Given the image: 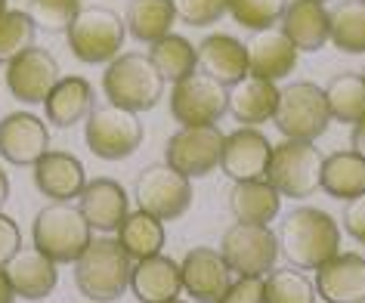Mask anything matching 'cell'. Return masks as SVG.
<instances>
[{"mask_svg":"<svg viewBox=\"0 0 365 303\" xmlns=\"http://www.w3.org/2000/svg\"><path fill=\"white\" fill-rule=\"evenodd\" d=\"M341 247V229L319 207H294L282 220L279 254L297 269H319Z\"/></svg>","mask_w":365,"mask_h":303,"instance_id":"obj_1","label":"cell"},{"mask_svg":"<svg viewBox=\"0 0 365 303\" xmlns=\"http://www.w3.org/2000/svg\"><path fill=\"white\" fill-rule=\"evenodd\" d=\"M133 257L124 251L118 238H96L75 260V284L87 300L115 303L130 288Z\"/></svg>","mask_w":365,"mask_h":303,"instance_id":"obj_2","label":"cell"},{"mask_svg":"<svg viewBox=\"0 0 365 303\" xmlns=\"http://www.w3.org/2000/svg\"><path fill=\"white\" fill-rule=\"evenodd\" d=\"M103 90L108 103L140 115L158 106L164 78L152 66L149 53H124V56H115L108 62L103 75Z\"/></svg>","mask_w":365,"mask_h":303,"instance_id":"obj_3","label":"cell"},{"mask_svg":"<svg viewBox=\"0 0 365 303\" xmlns=\"http://www.w3.org/2000/svg\"><path fill=\"white\" fill-rule=\"evenodd\" d=\"M31 238L34 247H41L56 263H75L84 254V247L93 242L84 210L75 207L71 201H53V205L38 210L31 223Z\"/></svg>","mask_w":365,"mask_h":303,"instance_id":"obj_4","label":"cell"},{"mask_svg":"<svg viewBox=\"0 0 365 303\" xmlns=\"http://www.w3.org/2000/svg\"><path fill=\"white\" fill-rule=\"evenodd\" d=\"M322 164L325 155L307 140H285L272 145L267 180L285 198H309L322 189Z\"/></svg>","mask_w":365,"mask_h":303,"instance_id":"obj_5","label":"cell"},{"mask_svg":"<svg viewBox=\"0 0 365 303\" xmlns=\"http://www.w3.org/2000/svg\"><path fill=\"white\" fill-rule=\"evenodd\" d=\"M272 121L282 130L285 140H319L328 124H331V112L325 103V87L313 84V81H294L279 90V106Z\"/></svg>","mask_w":365,"mask_h":303,"instance_id":"obj_6","label":"cell"},{"mask_svg":"<svg viewBox=\"0 0 365 303\" xmlns=\"http://www.w3.org/2000/svg\"><path fill=\"white\" fill-rule=\"evenodd\" d=\"M87 149L103 161H124L143 145V121L130 108H121L115 103L93 106L84 124Z\"/></svg>","mask_w":365,"mask_h":303,"instance_id":"obj_7","label":"cell"},{"mask_svg":"<svg viewBox=\"0 0 365 303\" xmlns=\"http://www.w3.org/2000/svg\"><path fill=\"white\" fill-rule=\"evenodd\" d=\"M127 34L124 19L108 6H81V13L75 16V22L68 25L66 38L68 50L75 53L78 62L87 66H103L118 56Z\"/></svg>","mask_w":365,"mask_h":303,"instance_id":"obj_8","label":"cell"},{"mask_svg":"<svg viewBox=\"0 0 365 303\" xmlns=\"http://www.w3.org/2000/svg\"><path fill=\"white\" fill-rule=\"evenodd\" d=\"M133 198L140 210L158 217L161 223H168V220H177L189 210V205H192V186H189V177L173 170L168 161L149 164L133 183Z\"/></svg>","mask_w":365,"mask_h":303,"instance_id":"obj_9","label":"cell"},{"mask_svg":"<svg viewBox=\"0 0 365 303\" xmlns=\"http://www.w3.org/2000/svg\"><path fill=\"white\" fill-rule=\"evenodd\" d=\"M226 112H230V87L205 71H192L170 90V115L182 127L217 124Z\"/></svg>","mask_w":365,"mask_h":303,"instance_id":"obj_10","label":"cell"},{"mask_svg":"<svg viewBox=\"0 0 365 303\" xmlns=\"http://www.w3.org/2000/svg\"><path fill=\"white\" fill-rule=\"evenodd\" d=\"M220 254L239 275H267L279 260V235L260 223H235L223 232Z\"/></svg>","mask_w":365,"mask_h":303,"instance_id":"obj_11","label":"cell"},{"mask_svg":"<svg viewBox=\"0 0 365 303\" xmlns=\"http://www.w3.org/2000/svg\"><path fill=\"white\" fill-rule=\"evenodd\" d=\"M226 133L217 124H198V127H180L168 140L164 158L173 170L182 177H205L220 164Z\"/></svg>","mask_w":365,"mask_h":303,"instance_id":"obj_12","label":"cell"},{"mask_svg":"<svg viewBox=\"0 0 365 303\" xmlns=\"http://www.w3.org/2000/svg\"><path fill=\"white\" fill-rule=\"evenodd\" d=\"M56 84H59V62L50 50H41L38 43L6 66V87H10L13 99H19L25 106L43 103Z\"/></svg>","mask_w":365,"mask_h":303,"instance_id":"obj_13","label":"cell"},{"mask_svg":"<svg viewBox=\"0 0 365 303\" xmlns=\"http://www.w3.org/2000/svg\"><path fill=\"white\" fill-rule=\"evenodd\" d=\"M50 152L47 124L31 112H13L0 121V155L16 168H34Z\"/></svg>","mask_w":365,"mask_h":303,"instance_id":"obj_14","label":"cell"},{"mask_svg":"<svg viewBox=\"0 0 365 303\" xmlns=\"http://www.w3.org/2000/svg\"><path fill=\"white\" fill-rule=\"evenodd\" d=\"M182 272V291L198 303H217L232 284V269L223 260L220 251L211 247H192L180 263Z\"/></svg>","mask_w":365,"mask_h":303,"instance_id":"obj_15","label":"cell"},{"mask_svg":"<svg viewBox=\"0 0 365 303\" xmlns=\"http://www.w3.org/2000/svg\"><path fill=\"white\" fill-rule=\"evenodd\" d=\"M269 155L272 145L257 127H242L226 136L223 155H220V168L230 180H263L269 168Z\"/></svg>","mask_w":365,"mask_h":303,"instance_id":"obj_16","label":"cell"},{"mask_svg":"<svg viewBox=\"0 0 365 303\" xmlns=\"http://www.w3.org/2000/svg\"><path fill=\"white\" fill-rule=\"evenodd\" d=\"M313 284L325 303H365V257L337 251L316 269Z\"/></svg>","mask_w":365,"mask_h":303,"instance_id":"obj_17","label":"cell"},{"mask_svg":"<svg viewBox=\"0 0 365 303\" xmlns=\"http://www.w3.org/2000/svg\"><path fill=\"white\" fill-rule=\"evenodd\" d=\"M56 260H50L41 247H19L13 254V260L4 266L6 279H10L16 297H25V300H43L50 297L53 288L59 282V272H56Z\"/></svg>","mask_w":365,"mask_h":303,"instance_id":"obj_18","label":"cell"},{"mask_svg":"<svg viewBox=\"0 0 365 303\" xmlns=\"http://www.w3.org/2000/svg\"><path fill=\"white\" fill-rule=\"evenodd\" d=\"M78 198V207L84 210L90 229H99V232H118V226L130 214V198H127L124 186L108 177L87 180V186Z\"/></svg>","mask_w":365,"mask_h":303,"instance_id":"obj_19","label":"cell"},{"mask_svg":"<svg viewBox=\"0 0 365 303\" xmlns=\"http://www.w3.org/2000/svg\"><path fill=\"white\" fill-rule=\"evenodd\" d=\"M130 291L140 303H168L177 300L182 291V272L180 263L164 254H152L133 263L130 272Z\"/></svg>","mask_w":365,"mask_h":303,"instance_id":"obj_20","label":"cell"},{"mask_svg":"<svg viewBox=\"0 0 365 303\" xmlns=\"http://www.w3.org/2000/svg\"><path fill=\"white\" fill-rule=\"evenodd\" d=\"M248 47V71L267 81H279L294 71L297 66V47L288 41V34L279 29L254 31V38L245 43Z\"/></svg>","mask_w":365,"mask_h":303,"instance_id":"obj_21","label":"cell"},{"mask_svg":"<svg viewBox=\"0 0 365 303\" xmlns=\"http://www.w3.org/2000/svg\"><path fill=\"white\" fill-rule=\"evenodd\" d=\"M282 31L300 53H316L331 41V16L319 0H288Z\"/></svg>","mask_w":365,"mask_h":303,"instance_id":"obj_22","label":"cell"},{"mask_svg":"<svg viewBox=\"0 0 365 303\" xmlns=\"http://www.w3.org/2000/svg\"><path fill=\"white\" fill-rule=\"evenodd\" d=\"M195 50H198V68L226 87H232L235 81L251 75L248 71V47H245L239 38H232V34H220V31L207 34Z\"/></svg>","mask_w":365,"mask_h":303,"instance_id":"obj_23","label":"cell"},{"mask_svg":"<svg viewBox=\"0 0 365 303\" xmlns=\"http://www.w3.org/2000/svg\"><path fill=\"white\" fill-rule=\"evenodd\" d=\"M34 186L53 201H71L87 186L84 164L68 152H43L34 164Z\"/></svg>","mask_w":365,"mask_h":303,"instance_id":"obj_24","label":"cell"},{"mask_svg":"<svg viewBox=\"0 0 365 303\" xmlns=\"http://www.w3.org/2000/svg\"><path fill=\"white\" fill-rule=\"evenodd\" d=\"M279 106V87L276 81L257 78V75H245L242 81H235L230 87V112L239 124L245 127H257L272 121Z\"/></svg>","mask_w":365,"mask_h":303,"instance_id":"obj_25","label":"cell"},{"mask_svg":"<svg viewBox=\"0 0 365 303\" xmlns=\"http://www.w3.org/2000/svg\"><path fill=\"white\" fill-rule=\"evenodd\" d=\"M93 87H90L87 78H59V84L50 90V96L43 99V112H47V121L56 127H75L84 121V115H90L93 108Z\"/></svg>","mask_w":365,"mask_h":303,"instance_id":"obj_26","label":"cell"},{"mask_svg":"<svg viewBox=\"0 0 365 303\" xmlns=\"http://www.w3.org/2000/svg\"><path fill=\"white\" fill-rule=\"evenodd\" d=\"M282 195L267 180H242L230 192V210L235 223H260L269 226L279 217Z\"/></svg>","mask_w":365,"mask_h":303,"instance_id":"obj_27","label":"cell"},{"mask_svg":"<svg viewBox=\"0 0 365 303\" xmlns=\"http://www.w3.org/2000/svg\"><path fill=\"white\" fill-rule=\"evenodd\" d=\"M322 189L331 198L353 201L365 192V158L359 152H334L322 164Z\"/></svg>","mask_w":365,"mask_h":303,"instance_id":"obj_28","label":"cell"},{"mask_svg":"<svg viewBox=\"0 0 365 303\" xmlns=\"http://www.w3.org/2000/svg\"><path fill=\"white\" fill-rule=\"evenodd\" d=\"M173 19H177L173 0H127L124 25L140 43H155L164 34H170Z\"/></svg>","mask_w":365,"mask_h":303,"instance_id":"obj_29","label":"cell"},{"mask_svg":"<svg viewBox=\"0 0 365 303\" xmlns=\"http://www.w3.org/2000/svg\"><path fill=\"white\" fill-rule=\"evenodd\" d=\"M149 59L158 68V75L170 84H177L198 68V50L182 34H164V38L149 43Z\"/></svg>","mask_w":365,"mask_h":303,"instance_id":"obj_30","label":"cell"},{"mask_svg":"<svg viewBox=\"0 0 365 303\" xmlns=\"http://www.w3.org/2000/svg\"><path fill=\"white\" fill-rule=\"evenodd\" d=\"M118 242L133 260H143V257L161 254L164 247V223L158 217L145 214V210H133L127 214V220L118 226Z\"/></svg>","mask_w":365,"mask_h":303,"instance_id":"obj_31","label":"cell"},{"mask_svg":"<svg viewBox=\"0 0 365 303\" xmlns=\"http://www.w3.org/2000/svg\"><path fill=\"white\" fill-rule=\"evenodd\" d=\"M325 103H328V112H331L334 121L356 124L365 115V81H362V75L344 71V75L331 78L325 87Z\"/></svg>","mask_w":365,"mask_h":303,"instance_id":"obj_32","label":"cell"},{"mask_svg":"<svg viewBox=\"0 0 365 303\" xmlns=\"http://www.w3.org/2000/svg\"><path fill=\"white\" fill-rule=\"evenodd\" d=\"M331 43L341 53H365V0H341L331 13Z\"/></svg>","mask_w":365,"mask_h":303,"instance_id":"obj_33","label":"cell"},{"mask_svg":"<svg viewBox=\"0 0 365 303\" xmlns=\"http://www.w3.org/2000/svg\"><path fill=\"white\" fill-rule=\"evenodd\" d=\"M316 284L297 272V266L263 275V303H316Z\"/></svg>","mask_w":365,"mask_h":303,"instance_id":"obj_34","label":"cell"},{"mask_svg":"<svg viewBox=\"0 0 365 303\" xmlns=\"http://www.w3.org/2000/svg\"><path fill=\"white\" fill-rule=\"evenodd\" d=\"M38 25L22 10H4L0 13V66H10L25 50L34 47Z\"/></svg>","mask_w":365,"mask_h":303,"instance_id":"obj_35","label":"cell"},{"mask_svg":"<svg viewBox=\"0 0 365 303\" xmlns=\"http://www.w3.org/2000/svg\"><path fill=\"white\" fill-rule=\"evenodd\" d=\"M288 10V0H230V13L242 29H276Z\"/></svg>","mask_w":365,"mask_h":303,"instance_id":"obj_36","label":"cell"},{"mask_svg":"<svg viewBox=\"0 0 365 303\" xmlns=\"http://www.w3.org/2000/svg\"><path fill=\"white\" fill-rule=\"evenodd\" d=\"M81 13V0H29V16L41 31H68Z\"/></svg>","mask_w":365,"mask_h":303,"instance_id":"obj_37","label":"cell"},{"mask_svg":"<svg viewBox=\"0 0 365 303\" xmlns=\"http://www.w3.org/2000/svg\"><path fill=\"white\" fill-rule=\"evenodd\" d=\"M173 10H177V19H182V25L205 29L230 13V0H173Z\"/></svg>","mask_w":365,"mask_h":303,"instance_id":"obj_38","label":"cell"},{"mask_svg":"<svg viewBox=\"0 0 365 303\" xmlns=\"http://www.w3.org/2000/svg\"><path fill=\"white\" fill-rule=\"evenodd\" d=\"M217 303H263V279L260 275H239Z\"/></svg>","mask_w":365,"mask_h":303,"instance_id":"obj_39","label":"cell"},{"mask_svg":"<svg viewBox=\"0 0 365 303\" xmlns=\"http://www.w3.org/2000/svg\"><path fill=\"white\" fill-rule=\"evenodd\" d=\"M19 247H22V232H19V226H16V220L0 214V266L10 263Z\"/></svg>","mask_w":365,"mask_h":303,"instance_id":"obj_40","label":"cell"},{"mask_svg":"<svg viewBox=\"0 0 365 303\" xmlns=\"http://www.w3.org/2000/svg\"><path fill=\"white\" fill-rule=\"evenodd\" d=\"M344 229L350 232L353 242L365 245V192L359 198L346 201V207H344Z\"/></svg>","mask_w":365,"mask_h":303,"instance_id":"obj_41","label":"cell"},{"mask_svg":"<svg viewBox=\"0 0 365 303\" xmlns=\"http://www.w3.org/2000/svg\"><path fill=\"white\" fill-rule=\"evenodd\" d=\"M350 140H353V152H359L362 158H365V115H362L359 121L353 124V133H350Z\"/></svg>","mask_w":365,"mask_h":303,"instance_id":"obj_42","label":"cell"},{"mask_svg":"<svg viewBox=\"0 0 365 303\" xmlns=\"http://www.w3.org/2000/svg\"><path fill=\"white\" fill-rule=\"evenodd\" d=\"M16 300H19V297H16L13 284H10V279H6L4 266H0V303H16Z\"/></svg>","mask_w":365,"mask_h":303,"instance_id":"obj_43","label":"cell"},{"mask_svg":"<svg viewBox=\"0 0 365 303\" xmlns=\"http://www.w3.org/2000/svg\"><path fill=\"white\" fill-rule=\"evenodd\" d=\"M6 198H10V180H6V173L0 170V207H4Z\"/></svg>","mask_w":365,"mask_h":303,"instance_id":"obj_44","label":"cell"},{"mask_svg":"<svg viewBox=\"0 0 365 303\" xmlns=\"http://www.w3.org/2000/svg\"><path fill=\"white\" fill-rule=\"evenodd\" d=\"M6 10V0H0V13H4Z\"/></svg>","mask_w":365,"mask_h":303,"instance_id":"obj_45","label":"cell"},{"mask_svg":"<svg viewBox=\"0 0 365 303\" xmlns=\"http://www.w3.org/2000/svg\"><path fill=\"white\" fill-rule=\"evenodd\" d=\"M168 303H182V300H168Z\"/></svg>","mask_w":365,"mask_h":303,"instance_id":"obj_46","label":"cell"},{"mask_svg":"<svg viewBox=\"0 0 365 303\" xmlns=\"http://www.w3.org/2000/svg\"><path fill=\"white\" fill-rule=\"evenodd\" d=\"M362 81H365V68H362Z\"/></svg>","mask_w":365,"mask_h":303,"instance_id":"obj_47","label":"cell"},{"mask_svg":"<svg viewBox=\"0 0 365 303\" xmlns=\"http://www.w3.org/2000/svg\"><path fill=\"white\" fill-rule=\"evenodd\" d=\"M319 4H325V0H319Z\"/></svg>","mask_w":365,"mask_h":303,"instance_id":"obj_48","label":"cell"}]
</instances>
